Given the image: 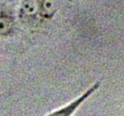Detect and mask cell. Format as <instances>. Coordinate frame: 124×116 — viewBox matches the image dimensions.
I'll return each mask as SVG.
<instances>
[{
    "mask_svg": "<svg viewBox=\"0 0 124 116\" xmlns=\"http://www.w3.org/2000/svg\"><path fill=\"white\" fill-rule=\"evenodd\" d=\"M99 83H96L95 85H93V87H91L88 91L84 92L83 94H82L80 97H78V98H76L74 101H72L71 102L68 103L67 105L64 106V107L60 108V109H57V110L54 111V112L50 113L49 114H48L47 116H71L74 112L77 109L79 108V106L89 97L90 95L93 93L95 92L97 88L99 87Z\"/></svg>",
    "mask_w": 124,
    "mask_h": 116,
    "instance_id": "1",
    "label": "cell"
},
{
    "mask_svg": "<svg viewBox=\"0 0 124 116\" xmlns=\"http://www.w3.org/2000/svg\"><path fill=\"white\" fill-rule=\"evenodd\" d=\"M13 21L9 16L3 14L0 15V35H6L11 31Z\"/></svg>",
    "mask_w": 124,
    "mask_h": 116,
    "instance_id": "2",
    "label": "cell"
}]
</instances>
